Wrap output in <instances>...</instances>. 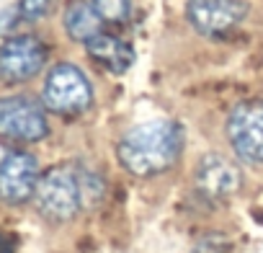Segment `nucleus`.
<instances>
[{
	"label": "nucleus",
	"mask_w": 263,
	"mask_h": 253,
	"mask_svg": "<svg viewBox=\"0 0 263 253\" xmlns=\"http://www.w3.org/2000/svg\"><path fill=\"white\" fill-rule=\"evenodd\" d=\"M186 150V130L176 119H150L126 130L116 142L119 166L135 178H155L178 166Z\"/></svg>",
	"instance_id": "f257e3e1"
},
{
	"label": "nucleus",
	"mask_w": 263,
	"mask_h": 253,
	"mask_svg": "<svg viewBox=\"0 0 263 253\" xmlns=\"http://www.w3.org/2000/svg\"><path fill=\"white\" fill-rule=\"evenodd\" d=\"M34 207L42 220L52 225L72 222L88 209L85 184H83V160H67L47 168L39 178Z\"/></svg>",
	"instance_id": "f03ea898"
},
{
	"label": "nucleus",
	"mask_w": 263,
	"mask_h": 253,
	"mask_svg": "<svg viewBox=\"0 0 263 253\" xmlns=\"http://www.w3.org/2000/svg\"><path fill=\"white\" fill-rule=\"evenodd\" d=\"M42 103L49 114L62 119H75L90 111L96 93L90 78L72 62H57L47 70L42 83Z\"/></svg>",
	"instance_id": "7ed1b4c3"
},
{
	"label": "nucleus",
	"mask_w": 263,
	"mask_h": 253,
	"mask_svg": "<svg viewBox=\"0 0 263 253\" xmlns=\"http://www.w3.org/2000/svg\"><path fill=\"white\" fill-rule=\"evenodd\" d=\"M49 111L42 98L11 93L0 98V140L16 145H34L49 135Z\"/></svg>",
	"instance_id": "20e7f679"
},
{
	"label": "nucleus",
	"mask_w": 263,
	"mask_h": 253,
	"mask_svg": "<svg viewBox=\"0 0 263 253\" xmlns=\"http://www.w3.org/2000/svg\"><path fill=\"white\" fill-rule=\"evenodd\" d=\"M227 142L235 158L245 166H263V98L237 101L224 121Z\"/></svg>",
	"instance_id": "39448f33"
},
{
	"label": "nucleus",
	"mask_w": 263,
	"mask_h": 253,
	"mask_svg": "<svg viewBox=\"0 0 263 253\" xmlns=\"http://www.w3.org/2000/svg\"><path fill=\"white\" fill-rule=\"evenodd\" d=\"M49 60L47 44L36 34H13L0 42V83L24 85L34 80Z\"/></svg>",
	"instance_id": "423d86ee"
},
{
	"label": "nucleus",
	"mask_w": 263,
	"mask_h": 253,
	"mask_svg": "<svg viewBox=\"0 0 263 253\" xmlns=\"http://www.w3.org/2000/svg\"><path fill=\"white\" fill-rule=\"evenodd\" d=\"M245 0H186V21L204 39H227L248 21Z\"/></svg>",
	"instance_id": "0eeeda50"
},
{
	"label": "nucleus",
	"mask_w": 263,
	"mask_h": 253,
	"mask_svg": "<svg viewBox=\"0 0 263 253\" xmlns=\"http://www.w3.org/2000/svg\"><path fill=\"white\" fill-rule=\"evenodd\" d=\"M194 189L209 204H227L242 189L240 160H232L222 153H206L194 168Z\"/></svg>",
	"instance_id": "6e6552de"
},
{
	"label": "nucleus",
	"mask_w": 263,
	"mask_h": 253,
	"mask_svg": "<svg viewBox=\"0 0 263 253\" xmlns=\"http://www.w3.org/2000/svg\"><path fill=\"white\" fill-rule=\"evenodd\" d=\"M42 168L36 155L13 148L0 158V202L8 207H24L34 202Z\"/></svg>",
	"instance_id": "1a4fd4ad"
},
{
	"label": "nucleus",
	"mask_w": 263,
	"mask_h": 253,
	"mask_svg": "<svg viewBox=\"0 0 263 253\" xmlns=\"http://www.w3.org/2000/svg\"><path fill=\"white\" fill-rule=\"evenodd\" d=\"M85 47V52H88V57L96 62V65H101L106 73H111V75H124L132 65H135V60H137V55H135V47H132L126 39H121L119 34H114V31H101V34H96L88 44H83Z\"/></svg>",
	"instance_id": "9d476101"
},
{
	"label": "nucleus",
	"mask_w": 263,
	"mask_h": 253,
	"mask_svg": "<svg viewBox=\"0 0 263 253\" xmlns=\"http://www.w3.org/2000/svg\"><path fill=\"white\" fill-rule=\"evenodd\" d=\"M62 26L75 44H88L96 34L106 29L90 0H70L62 11Z\"/></svg>",
	"instance_id": "9b49d317"
},
{
	"label": "nucleus",
	"mask_w": 263,
	"mask_h": 253,
	"mask_svg": "<svg viewBox=\"0 0 263 253\" xmlns=\"http://www.w3.org/2000/svg\"><path fill=\"white\" fill-rule=\"evenodd\" d=\"M103 26H126L135 13L132 0H90Z\"/></svg>",
	"instance_id": "f8f14e48"
},
{
	"label": "nucleus",
	"mask_w": 263,
	"mask_h": 253,
	"mask_svg": "<svg viewBox=\"0 0 263 253\" xmlns=\"http://www.w3.org/2000/svg\"><path fill=\"white\" fill-rule=\"evenodd\" d=\"M16 8H18L24 24H39L54 13L57 0H16Z\"/></svg>",
	"instance_id": "ddd939ff"
},
{
	"label": "nucleus",
	"mask_w": 263,
	"mask_h": 253,
	"mask_svg": "<svg viewBox=\"0 0 263 253\" xmlns=\"http://www.w3.org/2000/svg\"><path fill=\"white\" fill-rule=\"evenodd\" d=\"M191 253H230V240L222 232H204Z\"/></svg>",
	"instance_id": "4468645a"
},
{
	"label": "nucleus",
	"mask_w": 263,
	"mask_h": 253,
	"mask_svg": "<svg viewBox=\"0 0 263 253\" xmlns=\"http://www.w3.org/2000/svg\"><path fill=\"white\" fill-rule=\"evenodd\" d=\"M18 26H24V19H21V13H18L16 3H13L11 8H6L3 13H0V34H3V37L21 34V31H18Z\"/></svg>",
	"instance_id": "2eb2a0df"
},
{
	"label": "nucleus",
	"mask_w": 263,
	"mask_h": 253,
	"mask_svg": "<svg viewBox=\"0 0 263 253\" xmlns=\"http://www.w3.org/2000/svg\"><path fill=\"white\" fill-rule=\"evenodd\" d=\"M13 248H16V243H13L11 238L0 235V253H13Z\"/></svg>",
	"instance_id": "dca6fc26"
}]
</instances>
